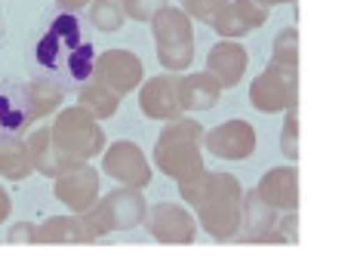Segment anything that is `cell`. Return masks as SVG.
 <instances>
[{"mask_svg":"<svg viewBox=\"0 0 357 280\" xmlns=\"http://www.w3.org/2000/svg\"><path fill=\"white\" fill-rule=\"evenodd\" d=\"M34 243H62V247H71V243H96V240L86 231L84 219L71 212V216H50L43 225H37Z\"/></svg>","mask_w":357,"mask_h":280,"instance_id":"cell-22","label":"cell"},{"mask_svg":"<svg viewBox=\"0 0 357 280\" xmlns=\"http://www.w3.org/2000/svg\"><path fill=\"white\" fill-rule=\"evenodd\" d=\"M34 62L50 80H62L71 86H80L93 77L96 47L84 31V22L77 19V13L62 10L50 19L34 47Z\"/></svg>","mask_w":357,"mask_h":280,"instance_id":"cell-1","label":"cell"},{"mask_svg":"<svg viewBox=\"0 0 357 280\" xmlns=\"http://www.w3.org/2000/svg\"><path fill=\"white\" fill-rule=\"evenodd\" d=\"M268 13H271V6L259 3V0H228L213 16L210 25L219 38L241 40V38H247L250 31H259V28L265 25Z\"/></svg>","mask_w":357,"mask_h":280,"instance_id":"cell-13","label":"cell"},{"mask_svg":"<svg viewBox=\"0 0 357 280\" xmlns=\"http://www.w3.org/2000/svg\"><path fill=\"white\" fill-rule=\"evenodd\" d=\"M34 123L25 80L0 77V132H22Z\"/></svg>","mask_w":357,"mask_h":280,"instance_id":"cell-16","label":"cell"},{"mask_svg":"<svg viewBox=\"0 0 357 280\" xmlns=\"http://www.w3.org/2000/svg\"><path fill=\"white\" fill-rule=\"evenodd\" d=\"M139 111H142L148 120H173V117L182 114V102H178V75L167 71V75H158L151 80H142L139 84Z\"/></svg>","mask_w":357,"mask_h":280,"instance_id":"cell-14","label":"cell"},{"mask_svg":"<svg viewBox=\"0 0 357 280\" xmlns=\"http://www.w3.org/2000/svg\"><path fill=\"white\" fill-rule=\"evenodd\" d=\"M228 0H182V10L191 16V22H213L215 13L225 6Z\"/></svg>","mask_w":357,"mask_h":280,"instance_id":"cell-28","label":"cell"},{"mask_svg":"<svg viewBox=\"0 0 357 280\" xmlns=\"http://www.w3.org/2000/svg\"><path fill=\"white\" fill-rule=\"evenodd\" d=\"M200 151H204V127L191 117H173L154 142V166L173 182L191 179L206 169Z\"/></svg>","mask_w":357,"mask_h":280,"instance_id":"cell-3","label":"cell"},{"mask_svg":"<svg viewBox=\"0 0 357 280\" xmlns=\"http://www.w3.org/2000/svg\"><path fill=\"white\" fill-rule=\"evenodd\" d=\"M6 47V16H3V6H0V49Z\"/></svg>","mask_w":357,"mask_h":280,"instance_id":"cell-34","label":"cell"},{"mask_svg":"<svg viewBox=\"0 0 357 280\" xmlns=\"http://www.w3.org/2000/svg\"><path fill=\"white\" fill-rule=\"evenodd\" d=\"M86 3H89V0H56V6H59V10H65V13L86 10Z\"/></svg>","mask_w":357,"mask_h":280,"instance_id":"cell-33","label":"cell"},{"mask_svg":"<svg viewBox=\"0 0 357 280\" xmlns=\"http://www.w3.org/2000/svg\"><path fill=\"white\" fill-rule=\"evenodd\" d=\"M86 22L99 34H117L126 25L123 3H117V0H89L86 3Z\"/></svg>","mask_w":357,"mask_h":280,"instance_id":"cell-25","label":"cell"},{"mask_svg":"<svg viewBox=\"0 0 357 280\" xmlns=\"http://www.w3.org/2000/svg\"><path fill=\"white\" fill-rule=\"evenodd\" d=\"M252 191H256L268 206H274L278 212L296 210V206H299V173H296V166H289V164L271 166Z\"/></svg>","mask_w":357,"mask_h":280,"instance_id":"cell-17","label":"cell"},{"mask_svg":"<svg viewBox=\"0 0 357 280\" xmlns=\"http://www.w3.org/2000/svg\"><path fill=\"white\" fill-rule=\"evenodd\" d=\"M77 105L93 114L96 120H108V117H114L117 108H121V95L114 90H108V86H102L99 80L89 77L77 86Z\"/></svg>","mask_w":357,"mask_h":280,"instance_id":"cell-23","label":"cell"},{"mask_svg":"<svg viewBox=\"0 0 357 280\" xmlns=\"http://www.w3.org/2000/svg\"><path fill=\"white\" fill-rule=\"evenodd\" d=\"M271 62L284 68H299V31L284 28L271 43Z\"/></svg>","mask_w":357,"mask_h":280,"instance_id":"cell-26","label":"cell"},{"mask_svg":"<svg viewBox=\"0 0 357 280\" xmlns=\"http://www.w3.org/2000/svg\"><path fill=\"white\" fill-rule=\"evenodd\" d=\"M296 95H299L296 68H284L274 62L250 84V105L259 114H284L289 105H296Z\"/></svg>","mask_w":357,"mask_h":280,"instance_id":"cell-7","label":"cell"},{"mask_svg":"<svg viewBox=\"0 0 357 280\" xmlns=\"http://www.w3.org/2000/svg\"><path fill=\"white\" fill-rule=\"evenodd\" d=\"M102 173H105L108 179H114L117 185L139 188V191H145L154 179L148 154L139 148L136 142H130V139H121V142L102 148Z\"/></svg>","mask_w":357,"mask_h":280,"instance_id":"cell-8","label":"cell"},{"mask_svg":"<svg viewBox=\"0 0 357 280\" xmlns=\"http://www.w3.org/2000/svg\"><path fill=\"white\" fill-rule=\"evenodd\" d=\"M259 3H265V6H284V3H296V0H259Z\"/></svg>","mask_w":357,"mask_h":280,"instance_id":"cell-35","label":"cell"},{"mask_svg":"<svg viewBox=\"0 0 357 280\" xmlns=\"http://www.w3.org/2000/svg\"><path fill=\"white\" fill-rule=\"evenodd\" d=\"M117 3H126V0H117Z\"/></svg>","mask_w":357,"mask_h":280,"instance_id":"cell-36","label":"cell"},{"mask_svg":"<svg viewBox=\"0 0 357 280\" xmlns=\"http://www.w3.org/2000/svg\"><path fill=\"white\" fill-rule=\"evenodd\" d=\"M154 34V47L158 59L167 71L182 75L195 62V22L182 10V6H160L154 19L148 22Z\"/></svg>","mask_w":357,"mask_h":280,"instance_id":"cell-5","label":"cell"},{"mask_svg":"<svg viewBox=\"0 0 357 280\" xmlns=\"http://www.w3.org/2000/svg\"><path fill=\"white\" fill-rule=\"evenodd\" d=\"M145 194L139 188H114L105 197H96V203L86 212H80L86 231L93 234V240L108 238L114 231H132V228L142 225L145 219Z\"/></svg>","mask_w":357,"mask_h":280,"instance_id":"cell-6","label":"cell"},{"mask_svg":"<svg viewBox=\"0 0 357 280\" xmlns=\"http://www.w3.org/2000/svg\"><path fill=\"white\" fill-rule=\"evenodd\" d=\"M274 228L284 234L287 243H296V240H299V219H296V210H287L284 219H278V222H274Z\"/></svg>","mask_w":357,"mask_h":280,"instance_id":"cell-30","label":"cell"},{"mask_svg":"<svg viewBox=\"0 0 357 280\" xmlns=\"http://www.w3.org/2000/svg\"><path fill=\"white\" fill-rule=\"evenodd\" d=\"M178 194H182L185 203L197 210V225L213 240H219V243L234 240L237 228H241L243 188L231 173L200 169L197 176L178 182Z\"/></svg>","mask_w":357,"mask_h":280,"instance_id":"cell-2","label":"cell"},{"mask_svg":"<svg viewBox=\"0 0 357 280\" xmlns=\"http://www.w3.org/2000/svg\"><path fill=\"white\" fill-rule=\"evenodd\" d=\"M142 225L148 228V234L154 240L167 243V247H188V243L197 240V219L182 203L160 201V203L148 206Z\"/></svg>","mask_w":357,"mask_h":280,"instance_id":"cell-9","label":"cell"},{"mask_svg":"<svg viewBox=\"0 0 357 280\" xmlns=\"http://www.w3.org/2000/svg\"><path fill=\"white\" fill-rule=\"evenodd\" d=\"M93 80H99L102 86L114 90L117 95H130L139 90V84L145 80V68L142 59L123 47L105 49V53H96V65H93Z\"/></svg>","mask_w":357,"mask_h":280,"instance_id":"cell-10","label":"cell"},{"mask_svg":"<svg viewBox=\"0 0 357 280\" xmlns=\"http://www.w3.org/2000/svg\"><path fill=\"white\" fill-rule=\"evenodd\" d=\"M34 231H37L34 222H16L6 231V243H34Z\"/></svg>","mask_w":357,"mask_h":280,"instance_id":"cell-31","label":"cell"},{"mask_svg":"<svg viewBox=\"0 0 357 280\" xmlns=\"http://www.w3.org/2000/svg\"><path fill=\"white\" fill-rule=\"evenodd\" d=\"M274 222H278V210L268 206L256 191H243L241 201V228H237L234 240L241 243H256L265 231H271Z\"/></svg>","mask_w":357,"mask_h":280,"instance_id":"cell-18","label":"cell"},{"mask_svg":"<svg viewBox=\"0 0 357 280\" xmlns=\"http://www.w3.org/2000/svg\"><path fill=\"white\" fill-rule=\"evenodd\" d=\"M25 145H28V154H31V166H34V173L47 176V179H56V176L62 173V169L74 166V160H68L62 151L56 148L53 142H50V127L34 130L31 136L25 139Z\"/></svg>","mask_w":357,"mask_h":280,"instance_id":"cell-20","label":"cell"},{"mask_svg":"<svg viewBox=\"0 0 357 280\" xmlns=\"http://www.w3.org/2000/svg\"><path fill=\"white\" fill-rule=\"evenodd\" d=\"M34 173L31 154L19 132H0V179L25 182Z\"/></svg>","mask_w":357,"mask_h":280,"instance_id":"cell-21","label":"cell"},{"mask_svg":"<svg viewBox=\"0 0 357 280\" xmlns=\"http://www.w3.org/2000/svg\"><path fill=\"white\" fill-rule=\"evenodd\" d=\"M284 132H280V151L287 160H299V114L296 105H289L284 111Z\"/></svg>","mask_w":357,"mask_h":280,"instance_id":"cell-27","label":"cell"},{"mask_svg":"<svg viewBox=\"0 0 357 280\" xmlns=\"http://www.w3.org/2000/svg\"><path fill=\"white\" fill-rule=\"evenodd\" d=\"M28 99H31V117L34 123L43 120V117L56 114L65 102V90L56 84V80L43 77V80H28Z\"/></svg>","mask_w":357,"mask_h":280,"instance_id":"cell-24","label":"cell"},{"mask_svg":"<svg viewBox=\"0 0 357 280\" xmlns=\"http://www.w3.org/2000/svg\"><path fill=\"white\" fill-rule=\"evenodd\" d=\"M99 182H102L99 169H93L84 160V164H74L56 176L53 194L59 197V203L68 206L74 216H80V212H86L89 206L96 203V197H99Z\"/></svg>","mask_w":357,"mask_h":280,"instance_id":"cell-12","label":"cell"},{"mask_svg":"<svg viewBox=\"0 0 357 280\" xmlns=\"http://www.w3.org/2000/svg\"><path fill=\"white\" fill-rule=\"evenodd\" d=\"M247 65H250V56L243 49V43L222 38L210 49V56H206V75L219 84V90H234L243 80V75H247Z\"/></svg>","mask_w":357,"mask_h":280,"instance_id":"cell-15","label":"cell"},{"mask_svg":"<svg viewBox=\"0 0 357 280\" xmlns=\"http://www.w3.org/2000/svg\"><path fill=\"white\" fill-rule=\"evenodd\" d=\"M50 142L68 160L84 164V160L102 154L108 139H105V130H102V120H96L80 105H68V108H59L56 120L50 123Z\"/></svg>","mask_w":357,"mask_h":280,"instance_id":"cell-4","label":"cell"},{"mask_svg":"<svg viewBox=\"0 0 357 280\" xmlns=\"http://www.w3.org/2000/svg\"><path fill=\"white\" fill-rule=\"evenodd\" d=\"M10 212H13V197H10V191L0 185V225L10 219Z\"/></svg>","mask_w":357,"mask_h":280,"instance_id":"cell-32","label":"cell"},{"mask_svg":"<svg viewBox=\"0 0 357 280\" xmlns=\"http://www.w3.org/2000/svg\"><path fill=\"white\" fill-rule=\"evenodd\" d=\"M256 127L250 120L231 117L215 123L213 130H204V148L219 160H250L256 154Z\"/></svg>","mask_w":357,"mask_h":280,"instance_id":"cell-11","label":"cell"},{"mask_svg":"<svg viewBox=\"0 0 357 280\" xmlns=\"http://www.w3.org/2000/svg\"><path fill=\"white\" fill-rule=\"evenodd\" d=\"M219 84L206 75V71H191V75L178 77V102L182 111H210L219 102Z\"/></svg>","mask_w":357,"mask_h":280,"instance_id":"cell-19","label":"cell"},{"mask_svg":"<svg viewBox=\"0 0 357 280\" xmlns=\"http://www.w3.org/2000/svg\"><path fill=\"white\" fill-rule=\"evenodd\" d=\"M160 6H167V0H126L123 13H126V19H132V22H151Z\"/></svg>","mask_w":357,"mask_h":280,"instance_id":"cell-29","label":"cell"}]
</instances>
